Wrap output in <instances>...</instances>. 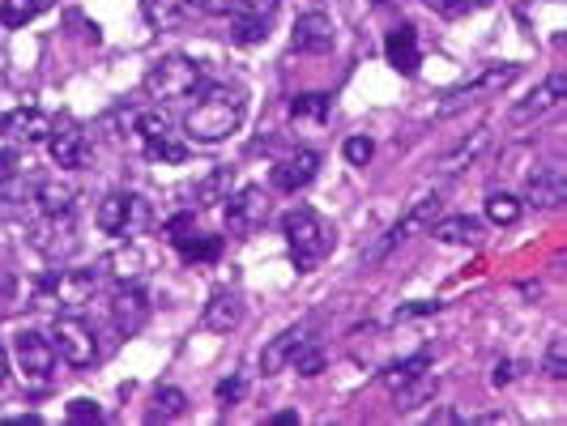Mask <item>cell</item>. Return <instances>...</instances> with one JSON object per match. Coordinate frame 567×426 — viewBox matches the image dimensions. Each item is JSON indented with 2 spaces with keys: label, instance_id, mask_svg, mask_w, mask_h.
Listing matches in <instances>:
<instances>
[{
  "label": "cell",
  "instance_id": "cell-1",
  "mask_svg": "<svg viewBox=\"0 0 567 426\" xmlns=\"http://www.w3.org/2000/svg\"><path fill=\"white\" fill-rule=\"evenodd\" d=\"M244 115H248V94L239 85H209L184 120V133L197 145H218L244 128Z\"/></svg>",
  "mask_w": 567,
  "mask_h": 426
},
{
  "label": "cell",
  "instance_id": "cell-12",
  "mask_svg": "<svg viewBox=\"0 0 567 426\" xmlns=\"http://www.w3.org/2000/svg\"><path fill=\"white\" fill-rule=\"evenodd\" d=\"M48 145H52L56 167H85V158H90V137H85V128L73 120V115H60V120H52Z\"/></svg>",
  "mask_w": 567,
  "mask_h": 426
},
{
  "label": "cell",
  "instance_id": "cell-33",
  "mask_svg": "<svg viewBox=\"0 0 567 426\" xmlns=\"http://www.w3.org/2000/svg\"><path fill=\"white\" fill-rule=\"evenodd\" d=\"M486 218H491L495 227H512V222L520 218V200L508 197V193H495V197H486Z\"/></svg>",
  "mask_w": 567,
  "mask_h": 426
},
{
  "label": "cell",
  "instance_id": "cell-11",
  "mask_svg": "<svg viewBox=\"0 0 567 426\" xmlns=\"http://www.w3.org/2000/svg\"><path fill=\"white\" fill-rule=\"evenodd\" d=\"M265 218H269V197H265V188L244 184L235 197H227V230L230 235H252V230L265 227Z\"/></svg>",
  "mask_w": 567,
  "mask_h": 426
},
{
  "label": "cell",
  "instance_id": "cell-29",
  "mask_svg": "<svg viewBox=\"0 0 567 426\" xmlns=\"http://www.w3.org/2000/svg\"><path fill=\"white\" fill-rule=\"evenodd\" d=\"M230 184H235V167H214L197 184V200L200 205H218V200L230 197Z\"/></svg>",
  "mask_w": 567,
  "mask_h": 426
},
{
  "label": "cell",
  "instance_id": "cell-42",
  "mask_svg": "<svg viewBox=\"0 0 567 426\" xmlns=\"http://www.w3.org/2000/svg\"><path fill=\"white\" fill-rule=\"evenodd\" d=\"M426 312H440V303H419V308H405V312H398V320H410V315H426Z\"/></svg>",
  "mask_w": 567,
  "mask_h": 426
},
{
  "label": "cell",
  "instance_id": "cell-39",
  "mask_svg": "<svg viewBox=\"0 0 567 426\" xmlns=\"http://www.w3.org/2000/svg\"><path fill=\"white\" fill-rule=\"evenodd\" d=\"M269 30L260 27V22H230V39L235 43H260Z\"/></svg>",
  "mask_w": 567,
  "mask_h": 426
},
{
  "label": "cell",
  "instance_id": "cell-32",
  "mask_svg": "<svg viewBox=\"0 0 567 426\" xmlns=\"http://www.w3.org/2000/svg\"><path fill=\"white\" fill-rule=\"evenodd\" d=\"M107 264H112L115 282H142V273H145V256L137 252V248H128V252H115Z\"/></svg>",
  "mask_w": 567,
  "mask_h": 426
},
{
  "label": "cell",
  "instance_id": "cell-30",
  "mask_svg": "<svg viewBox=\"0 0 567 426\" xmlns=\"http://www.w3.org/2000/svg\"><path fill=\"white\" fill-rule=\"evenodd\" d=\"M184 409H188V397H184L179 388H158V393H154V409H150L145 418H150V423H171V418H179Z\"/></svg>",
  "mask_w": 567,
  "mask_h": 426
},
{
  "label": "cell",
  "instance_id": "cell-40",
  "mask_svg": "<svg viewBox=\"0 0 567 426\" xmlns=\"http://www.w3.org/2000/svg\"><path fill=\"white\" fill-rule=\"evenodd\" d=\"M99 418H103V409L94 401H73L69 405V423H99Z\"/></svg>",
  "mask_w": 567,
  "mask_h": 426
},
{
  "label": "cell",
  "instance_id": "cell-26",
  "mask_svg": "<svg viewBox=\"0 0 567 426\" xmlns=\"http://www.w3.org/2000/svg\"><path fill=\"white\" fill-rule=\"evenodd\" d=\"M145 18H150V27H179L193 9H197V0H142Z\"/></svg>",
  "mask_w": 567,
  "mask_h": 426
},
{
  "label": "cell",
  "instance_id": "cell-18",
  "mask_svg": "<svg viewBox=\"0 0 567 426\" xmlns=\"http://www.w3.org/2000/svg\"><path fill=\"white\" fill-rule=\"evenodd\" d=\"M316 170H320V154L316 149H295L290 158H282L278 167H274V188L278 193H299V188H308L316 179Z\"/></svg>",
  "mask_w": 567,
  "mask_h": 426
},
{
  "label": "cell",
  "instance_id": "cell-10",
  "mask_svg": "<svg viewBox=\"0 0 567 426\" xmlns=\"http://www.w3.org/2000/svg\"><path fill=\"white\" fill-rule=\"evenodd\" d=\"M94 222L103 235H133L145 222V200L137 193H112V197L99 200Z\"/></svg>",
  "mask_w": 567,
  "mask_h": 426
},
{
  "label": "cell",
  "instance_id": "cell-14",
  "mask_svg": "<svg viewBox=\"0 0 567 426\" xmlns=\"http://www.w3.org/2000/svg\"><path fill=\"white\" fill-rule=\"evenodd\" d=\"M564 98H567V77H564V73H550V77H546V82H542L529 98H520V103L512 107L508 120H512V124H534V120H542V115L555 112Z\"/></svg>",
  "mask_w": 567,
  "mask_h": 426
},
{
  "label": "cell",
  "instance_id": "cell-15",
  "mask_svg": "<svg viewBox=\"0 0 567 426\" xmlns=\"http://www.w3.org/2000/svg\"><path fill=\"white\" fill-rule=\"evenodd\" d=\"M112 320L124 337H133L145 320H150V294L142 290V282H120V290H115L112 299Z\"/></svg>",
  "mask_w": 567,
  "mask_h": 426
},
{
  "label": "cell",
  "instance_id": "cell-28",
  "mask_svg": "<svg viewBox=\"0 0 567 426\" xmlns=\"http://www.w3.org/2000/svg\"><path fill=\"white\" fill-rule=\"evenodd\" d=\"M435 239H444V243H474L478 235H483V222L478 218H435Z\"/></svg>",
  "mask_w": 567,
  "mask_h": 426
},
{
  "label": "cell",
  "instance_id": "cell-43",
  "mask_svg": "<svg viewBox=\"0 0 567 426\" xmlns=\"http://www.w3.org/2000/svg\"><path fill=\"white\" fill-rule=\"evenodd\" d=\"M491 380H495L499 388H504V384H512V363H499V367H495V375H491Z\"/></svg>",
  "mask_w": 567,
  "mask_h": 426
},
{
  "label": "cell",
  "instance_id": "cell-47",
  "mask_svg": "<svg viewBox=\"0 0 567 426\" xmlns=\"http://www.w3.org/2000/svg\"><path fill=\"white\" fill-rule=\"evenodd\" d=\"M371 4H398V0H371Z\"/></svg>",
  "mask_w": 567,
  "mask_h": 426
},
{
  "label": "cell",
  "instance_id": "cell-8",
  "mask_svg": "<svg viewBox=\"0 0 567 426\" xmlns=\"http://www.w3.org/2000/svg\"><path fill=\"white\" fill-rule=\"evenodd\" d=\"M435 218H440V197H423V200H414V205L405 209V218H401L398 227L389 230V235H384V239H380V243H375V248H371V252L363 256V260H368V264H375V260H384V256L393 252V248H401L405 239H414L419 230L435 227Z\"/></svg>",
  "mask_w": 567,
  "mask_h": 426
},
{
  "label": "cell",
  "instance_id": "cell-31",
  "mask_svg": "<svg viewBox=\"0 0 567 426\" xmlns=\"http://www.w3.org/2000/svg\"><path fill=\"white\" fill-rule=\"evenodd\" d=\"M486 142H491V133H486V128H478V133H474L470 142H461L453 149V154H444V163H440V167L453 175V170H461L465 163H474V158H478V154L486 149Z\"/></svg>",
  "mask_w": 567,
  "mask_h": 426
},
{
  "label": "cell",
  "instance_id": "cell-21",
  "mask_svg": "<svg viewBox=\"0 0 567 426\" xmlns=\"http://www.w3.org/2000/svg\"><path fill=\"white\" fill-rule=\"evenodd\" d=\"M239 315H244L239 294L223 285V290H214V294H209V303H205V312H200V324H205L209 333H230V329L239 324Z\"/></svg>",
  "mask_w": 567,
  "mask_h": 426
},
{
  "label": "cell",
  "instance_id": "cell-19",
  "mask_svg": "<svg viewBox=\"0 0 567 426\" xmlns=\"http://www.w3.org/2000/svg\"><path fill=\"white\" fill-rule=\"evenodd\" d=\"M295 52H308V56H320L333 48V18L329 13H303L295 22V34H290Z\"/></svg>",
  "mask_w": 567,
  "mask_h": 426
},
{
  "label": "cell",
  "instance_id": "cell-9",
  "mask_svg": "<svg viewBox=\"0 0 567 426\" xmlns=\"http://www.w3.org/2000/svg\"><path fill=\"white\" fill-rule=\"evenodd\" d=\"M137 137H142V149L150 163H184L188 158V145L171 133V124L163 115H137Z\"/></svg>",
  "mask_w": 567,
  "mask_h": 426
},
{
  "label": "cell",
  "instance_id": "cell-4",
  "mask_svg": "<svg viewBox=\"0 0 567 426\" xmlns=\"http://www.w3.org/2000/svg\"><path fill=\"white\" fill-rule=\"evenodd\" d=\"M94 290H99V273H90V269H60L48 282H39V303H52L64 315H78L90 303Z\"/></svg>",
  "mask_w": 567,
  "mask_h": 426
},
{
  "label": "cell",
  "instance_id": "cell-44",
  "mask_svg": "<svg viewBox=\"0 0 567 426\" xmlns=\"http://www.w3.org/2000/svg\"><path fill=\"white\" fill-rule=\"evenodd\" d=\"M426 423H461V414H453V409H435Z\"/></svg>",
  "mask_w": 567,
  "mask_h": 426
},
{
  "label": "cell",
  "instance_id": "cell-23",
  "mask_svg": "<svg viewBox=\"0 0 567 426\" xmlns=\"http://www.w3.org/2000/svg\"><path fill=\"white\" fill-rule=\"evenodd\" d=\"M282 0H205V13H230L235 22H260L269 27V18L278 13Z\"/></svg>",
  "mask_w": 567,
  "mask_h": 426
},
{
  "label": "cell",
  "instance_id": "cell-36",
  "mask_svg": "<svg viewBox=\"0 0 567 426\" xmlns=\"http://www.w3.org/2000/svg\"><path fill=\"white\" fill-rule=\"evenodd\" d=\"M22 179V158L13 149H0V197Z\"/></svg>",
  "mask_w": 567,
  "mask_h": 426
},
{
  "label": "cell",
  "instance_id": "cell-17",
  "mask_svg": "<svg viewBox=\"0 0 567 426\" xmlns=\"http://www.w3.org/2000/svg\"><path fill=\"white\" fill-rule=\"evenodd\" d=\"M0 133L18 145H39L48 142V133H52V115L39 112V107H18V112H9L0 120Z\"/></svg>",
  "mask_w": 567,
  "mask_h": 426
},
{
  "label": "cell",
  "instance_id": "cell-22",
  "mask_svg": "<svg viewBox=\"0 0 567 426\" xmlns=\"http://www.w3.org/2000/svg\"><path fill=\"white\" fill-rule=\"evenodd\" d=\"M303 341H312V329H308V324L286 329L282 337H274L269 345H265V354H260V371H265V375H274V371L290 367V359L299 354V345H303Z\"/></svg>",
  "mask_w": 567,
  "mask_h": 426
},
{
  "label": "cell",
  "instance_id": "cell-3",
  "mask_svg": "<svg viewBox=\"0 0 567 426\" xmlns=\"http://www.w3.org/2000/svg\"><path fill=\"white\" fill-rule=\"evenodd\" d=\"M205 82V69L193 56H163L150 64L145 73V94L158 98V103H175V98H188L197 94V85Z\"/></svg>",
  "mask_w": 567,
  "mask_h": 426
},
{
  "label": "cell",
  "instance_id": "cell-45",
  "mask_svg": "<svg viewBox=\"0 0 567 426\" xmlns=\"http://www.w3.org/2000/svg\"><path fill=\"white\" fill-rule=\"evenodd\" d=\"M9 380V354H4V345H0V384Z\"/></svg>",
  "mask_w": 567,
  "mask_h": 426
},
{
  "label": "cell",
  "instance_id": "cell-38",
  "mask_svg": "<svg viewBox=\"0 0 567 426\" xmlns=\"http://www.w3.org/2000/svg\"><path fill=\"white\" fill-rule=\"evenodd\" d=\"M371 154H375V145H371L368 137H350V142H346V158H350L354 167H368Z\"/></svg>",
  "mask_w": 567,
  "mask_h": 426
},
{
  "label": "cell",
  "instance_id": "cell-25",
  "mask_svg": "<svg viewBox=\"0 0 567 426\" xmlns=\"http://www.w3.org/2000/svg\"><path fill=\"white\" fill-rule=\"evenodd\" d=\"M426 367H431V354H426V350H419V354H410V359L393 363V367L384 371L380 380H384V388H393V393H405L410 384H419V380H423Z\"/></svg>",
  "mask_w": 567,
  "mask_h": 426
},
{
  "label": "cell",
  "instance_id": "cell-6",
  "mask_svg": "<svg viewBox=\"0 0 567 426\" xmlns=\"http://www.w3.org/2000/svg\"><path fill=\"white\" fill-rule=\"evenodd\" d=\"M48 341H52L56 359H64L69 367H78V371L94 367V359H99V341H94V333L85 329V320H78V315H56Z\"/></svg>",
  "mask_w": 567,
  "mask_h": 426
},
{
  "label": "cell",
  "instance_id": "cell-24",
  "mask_svg": "<svg viewBox=\"0 0 567 426\" xmlns=\"http://www.w3.org/2000/svg\"><path fill=\"white\" fill-rule=\"evenodd\" d=\"M529 200L542 209H555L567 200V175L564 167H538L529 175Z\"/></svg>",
  "mask_w": 567,
  "mask_h": 426
},
{
  "label": "cell",
  "instance_id": "cell-37",
  "mask_svg": "<svg viewBox=\"0 0 567 426\" xmlns=\"http://www.w3.org/2000/svg\"><path fill=\"white\" fill-rule=\"evenodd\" d=\"M567 345H564V337H555L550 341V345H546V371H550V375H555V380H564L567 375Z\"/></svg>",
  "mask_w": 567,
  "mask_h": 426
},
{
  "label": "cell",
  "instance_id": "cell-5",
  "mask_svg": "<svg viewBox=\"0 0 567 426\" xmlns=\"http://www.w3.org/2000/svg\"><path fill=\"white\" fill-rule=\"evenodd\" d=\"M516 73H520L516 64H486V69H478L474 77H465L456 90H449V103L440 107V115H456L461 107H470V103H483V98H491V94L508 90V85L516 82Z\"/></svg>",
  "mask_w": 567,
  "mask_h": 426
},
{
  "label": "cell",
  "instance_id": "cell-16",
  "mask_svg": "<svg viewBox=\"0 0 567 426\" xmlns=\"http://www.w3.org/2000/svg\"><path fill=\"white\" fill-rule=\"evenodd\" d=\"M34 205H39V214H43L52 227L69 230L73 209H78V193H73L69 184H60V179H43V184L34 188Z\"/></svg>",
  "mask_w": 567,
  "mask_h": 426
},
{
  "label": "cell",
  "instance_id": "cell-2",
  "mask_svg": "<svg viewBox=\"0 0 567 426\" xmlns=\"http://www.w3.org/2000/svg\"><path fill=\"white\" fill-rule=\"evenodd\" d=\"M282 235H286V248H290V260H295L299 273L316 269L324 256L338 248V230H333V222L320 218L312 205L290 209V214L282 218Z\"/></svg>",
  "mask_w": 567,
  "mask_h": 426
},
{
  "label": "cell",
  "instance_id": "cell-46",
  "mask_svg": "<svg viewBox=\"0 0 567 426\" xmlns=\"http://www.w3.org/2000/svg\"><path fill=\"white\" fill-rule=\"evenodd\" d=\"M431 9H456V0H426Z\"/></svg>",
  "mask_w": 567,
  "mask_h": 426
},
{
  "label": "cell",
  "instance_id": "cell-13",
  "mask_svg": "<svg viewBox=\"0 0 567 426\" xmlns=\"http://www.w3.org/2000/svg\"><path fill=\"white\" fill-rule=\"evenodd\" d=\"M167 230H171V243L179 248V256H184L188 264H209V260H218V252H223V243H218L214 235H200L197 222H193L188 214L171 218Z\"/></svg>",
  "mask_w": 567,
  "mask_h": 426
},
{
  "label": "cell",
  "instance_id": "cell-35",
  "mask_svg": "<svg viewBox=\"0 0 567 426\" xmlns=\"http://www.w3.org/2000/svg\"><path fill=\"white\" fill-rule=\"evenodd\" d=\"M290 367L299 371V375H320V371H324V354L316 350L312 341H303V345H299V354L290 359Z\"/></svg>",
  "mask_w": 567,
  "mask_h": 426
},
{
  "label": "cell",
  "instance_id": "cell-7",
  "mask_svg": "<svg viewBox=\"0 0 567 426\" xmlns=\"http://www.w3.org/2000/svg\"><path fill=\"white\" fill-rule=\"evenodd\" d=\"M13 359H18V371H22V380H27L30 388H48L52 384V375H56V350H52V341L43 337V333L22 329L18 341H13Z\"/></svg>",
  "mask_w": 567,
  "mask_h": 426
},
{
  "label": "cell",
  "instance_id": "cell-41",
  "mask_svg": "<svg viewBox=\"0 0 567 426\" xmlns=\"http://www.w3.org/2000/svg\"><path fill=\"white\" fill-rule=\"evenodd\" d=\"M244 397V380H223L218 384V401H239Z\"/></svg>",
  "mask_w": 567,
  "mask_h": 426
},
{
  "label": "cell",
  "instance_id": "cell-34",
  "mask_svg": "<svg viewBox=\"0 0 567 426\" xmlns=\"http://www.w3.org/2000/svg\"><path fill=\"white\" fill-rule=\"evenodd\" d=\"M290 115L295 120H324L329 115V94H299L290 103Z\"/></svg>",
  "mask_w": 567,
  "mask_h": 426
},
{
  "label": "cell",
  "instance_id": "cell-27",
  "mask_svg": "<svg viewBox=\"0 0 567 426\" xmlns=\"http://www.w3.org/2000/svg\"><path fill=\"white\" fill-rule=\"evenodd\" d=\"M48 4H52V0H0V27L4 30L27 27V22H34Z\"/></svg>",
  "mask_w": 567,
  "mask_h": 426
},
{
  "label": "cell",
  "instance_id": "cell-20",
  "mask_svg": "<svg viewBox=\"0 0 567 426\" xmlns=\"http://www.w3.org/2000/svg\"><path fill=\"white\" fill-rule=\"evenodd\" d=\"M384 56H389V64L398 69L401 77H414V73H419V60H423V52H419V30L414 27L389 30V39H384Z\"/></svg>",
  "mask_w": 567,
  "mask_h": 426
}]
</instances>
